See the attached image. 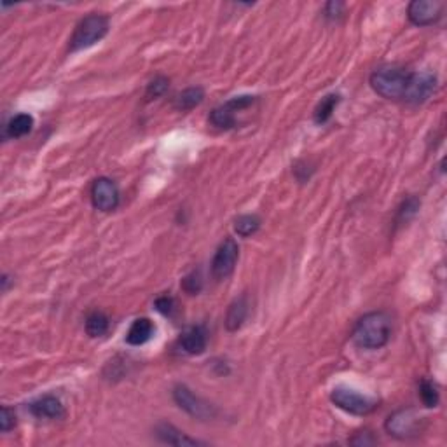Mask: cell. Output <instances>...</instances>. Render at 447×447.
<instances>
[{"label":"cell","mask_w":447,"mask_h":447,"mask_svg":"<svg viewBox=\"0 0 447 447\" xmlns=\"http://www.w3.org/2000/svg\"><path fill=\"white\" fill-rule=\"evenodd\" d=\"M389 335H392V318L385 311H373L356 321L352 338L359 348L379 349L389 341Z\"/></svg>","instance_id":"1"},{"label":"cell","mask_w":447,"mask_h":447,"mask_svg":"<svg viewBox=\"0 0 447 447\" xmlns=\"http://www.w3.org/2000/svg\"><path fill=\"white\" fill-rule=\"evenodd\" d=\"M411 72L395 65H385L375 69L371 75V86L378 95L386 100H402Z\"/></svg>","instance_id":"2"},{"label":"cell","mask_w":447,"mask_h":447,"mask_svg":"<svg viewBox=\"0 0 447 447\" xmlns=\"http://www.w3.org/2000/svg\"><path fill=\"white\" fill-rule=\"evenodd\" d=\"M109 34V18L103 14H89L79 21L70 39V51L77 53L88 49L102 41Z\"/></svg>","instance_id":"3"},{"label":"cell","mask_w":447,"mask_h":447,"mask_svg":"<svg viewBox=\"0 0 447 447\" xmlns=\"http://www.w3.org/2000/svg\"><path fill=\"white\" fill-rule=\"evenodd\" d=\"M331 400L335 407L341 411L355 416H366V414L373 413L378 406L375 399L369 395H362L356 389L348 388V386H335L331 393Z\"/></svg>","instance_id":"4"},{"label":"cell","mask_w":447,"mask_h":447,"mask_svg":"<svg viewBox=\"0 0 447 447\" xmlns=\"http://www.w3.org/2000/svg\"><path fill=\"white\" fill-rule=\"evenodd\" d=\"M386 432L399 441L420 437L423 432V418L418 416L414 409H399L386 420Z\"/></svg>","instance_id":"5"},{"label":"cell","mask_w":447,"mask_h":447,"mask_svg":"<svg viewBox=\"0 0 447 447\" xmlns=\"http://www.w3.org/2000/svg\"><path fill=\"white\" fill-rule=\"evenodd\" d=\"M173 400L182 411L189 414V416L196 418L201 421H210L217 416V407L212 406L210 402L203 400L196 393H192L187 386L177 385L173 388Z\"/></svg>","instance_id":"6"},{"label":"cell","mask_w":447,"mask_h":447,"mask_svg":"<svg viewBox=\"0 0 447 447\" xmlns=\"http://www.w3.org/2000/svg\"><path fill=\"white\" fill-rule=\"evenodd\" d=\"M435 89H437V75L434 72L425 70V72L411 74L402 100L413 105H421L434 95Z\"/></svg>","instance_id":"7"},{"label":"cell","mask_w":447,"mask_h":447,"mask_svg":"<svg viewBox=\"0 0 447 447\" xmlns=\"http://www.w3.org/2000/svg\"><path fill=\"white\" fill-rule=\"evenodd\" d=\"M253 102H255V96H234V98L227 100L224 105L212 110V114H210V123L215 128H219V130H231V128L236 126V112H239V110L243 109H248Z\"/></svg>","instance_id":"8"},{"label":"cell","mask_w":447,"mask_h":447,"mask_svg":"<svg viewBox=\"0 0 447 447\" xmlns=\"http://www.w3.org/2000/svg\"><path fill=\"white\" fill-rule=\"evenodd\" d=\"M239 257V246L232 238H225L217 248L212 260V274L215 280H225L234 271Z\"/></svg>","instance_id":"9"},{"label":"cell","mask_w":447,"mask_h":447,"mask_svg":"<svg viewBox=\"0 0 447 447\" xmlns=\"http://www.w3.org/2000/svg\"><path fill=\"white\" fill-rule=\"evenodd\" d=\"M93 206L100 212H114L119 206V189L110 178L100 177L91 185Z\"/></svg>","instance_id":"10"},{"label":"cell","mask_w":447,"mask_h":447,"mask_svg":"<svg viewBox=\"0 0 447 447\" xmlns=\"http://www.w3.org/2000/svg\"><path fill=\"white\" fill-rule=\"evenodd\" d=\"M444 2L439 0H414L409 4L407 16L416 27H430L442 18Z\"/></svg>","instance_id":"11"},{"label":"cell","mask_w":447,"mask_h":447,"mask_svg":"<svg viewBox=\"0 0 447 447\" xmlns=\"http://www.w3.org/2000/svg\"><path fill=\"white\" fill-rule=\"evenodd\" d=\"M30 413L39 420H62L65 416V407H63L62 400L56 399L53 395H46L42 399H37L28 406Z\"/></svg>","instance_id":"12"},{"label":"cell","mask_w":447,"mask_h":447,"mask_svg":"<svg viewBox=\"0 0 447 447\" xmlns=\"http://www.w3.org/2000/svg\"><path fill=\"white\" fill-rule=\"evenodd\" d=\"M206 345H208V335H206V331L201 325L189 327L180 335V348L187 355H201L206 349Z\"/></svg>","instance_id":"13"},{"label":"cell","mask_w":447,"mask_h":447,"mask_svg":"<svg viewBox=\"0 0 447 447\" xmlns=\"http://www.w3.org/2000/svg\"><path fill=\"white\" fill-rule=\"evenodd\" d=\"M250 313V304L246 295L232 300L231 306L227 307V314H225V328L229 332H236L243 327Z\"/></svg>","instance_id":"14"},{"label":"cell","mask_w":447,"mask_h":447,"mask_svg":"<svg viewBox=\"0 0 447 447\" xmlns=\"http://www.w3.org/2000/svg\"><path fill=\"white\" fill-rule=\"evenodd\" d=\"M156 437L159 439L161 442L170 446H199L203 442L196 441V439L187 437L184 432H180L178 428H175L173 425L168 423H161L156 427Z\"/></svg>","instance_id":"15"},{"label":"cell","mask_w":447,"mask_h":447,"mask_svg":"<svg viewBox=\"0 0 447 447\" xmlns=\"http://www.w3.org/2000/svg\"><path fill=\"white\" fill-rule=\"evenodd\" d=\"M154 334V323L149 318H138L131 323L130 331L126 334V342L131 346H142L150 341Z\"/></svg>","instance_id":"16"},{"label":"cell","mask_w":447,"mask_h":447,"mask_svg":"<svg viewBox=\"0 0 447 447\" xmlns=\"http://www.w3.org/2000/svg\"><path fill=\"white\" fill-rule=\"evenodd\" d=\"M34 128V117L30 114H18L11 117L4 126V137L6 138H21L28 135Z\"/></svg>","instance_id":"17"},{"label":"cell","mask_w":447,"mask_h":447,"mask_svg":"<svg viewBox=\"0 0 447 447\" xmlns=\"http://www.w3.org/2000/svg\"><path fill=\"white\" fill-rule=\"evenodd\" d=\"M205 100V91L199 86L194 88H187L180 93V95L175 98V107L178 110H192L194 107H198L199 103Z\"/></svg>","instance_id":"18"},{"label":"cell","mask_w":447,"mask_h":447,"mask_svg":"<svg viewBox=\"0 0 447 447\" xmlns=\"http://www.w3.org/2000/svg\"><path fill=\"white\" fill-rule=\"evenodd\" d=\"M341 102V96L339 95H327L325 98H321V102L318 103L316 109H314V123L316 124H325L334 114L335 107Z\"/></svg>","instance_id":"19"},{"label":"cell","mask_w":447,"mask_h":447,"mask_svg":"<svg viewBox=\"0 0 447 447\" xmlns=\"http://www.w3.org/2000/svg\"><path fill=\"white\" fill-rule=\"evenodd\" d=\"M109 318L102 311H93L88 318H86V332L91 338H100L109 331Z\"/></svg>","instance_id":"20"},{"label":"cell","mask_w":447,"mask_h":447,"mask_svg":"<svg viewBox=\"0 0 447 447\" xmlns=\"http://www.w3.org/2000/svg\"><path fill=\"white\" fill-rule=\"evenodd\" d=\"M260 227V219L253 213H248V215H241L236 219L234 222V229L239 236L243 238H248V236L255 234Z\"/></svg>","instance_id":"21"},{"label":"cell","mask_w":447,"mask_h":447,"mask_svg":"<svg viewBox=\"0 0 447 447\" xmlns=\"http://www.w3.org/2000/svg\"><path fill=\"white\" fill-rule=\"evenodd\" d=\"M420 396L421 400H423V403L427 407H437L439 406V400H441V396H439V392H437V386L434 385L432 381H428V379H423L420 385Z\"/></svg>","instance_id":"22"},{"label":"cell","mask_w":447,"mask_h":447,"mask_svg":"<svg viewBox=\"0 0 447 447\" xmlns=\"http://www.w3.org/2000/svg\"><path fill=\"white\" fill-rule=\"evenodd\" d=\"M168 86H170V81H168L164 75H157V77H154L152 81L149 82L147 91H145V98L147 100L159 98V96H163L164 93L168 91Z\"/></svg>","instance_id":"23"},{"label":"cell","mask_w":447,"mask_h":447,"mask_svg":"<svg viewBox=\"0 0 447 447\" xmlns=\"http://www.w3.org/2000/svg\"><path fill=\"white\" fill-rule=\"evenodd\" d=\"M182 288H184V291L191 295L199 294L203 288L201 273H199V271H192L191 274H187V276L182 280Z\"/></svg>","instance_id":"24"},{"label":"cell","mask_w":447,"mask_h":447,"mask_svg":"<svg viewBox=\"0 0 447 447\" xmlns=\"http://www.w3.org/2000/svg\"><path fill=\"white\" fill-rule=\"evenodd\" d=\"M14 427H16V414H14L13 409L4 406L2 413H0V430H2L4 434H7V432L13 430Z\"/></svg>","instance_id":"25"},{"label":"cell","mask_w":447,"mask_h":447,"mask_svg":"<svg viewBox=\"0 0 447 447\" xmlns=\"http://www.w3.org/2000/svg\"><path fill=\"white\" fill-rule=\"evenodd\" d=\"M156 309L159 313H163L164 316H171L175 313V309H177V302L170 295H163V298L156 299Z\"/></svg>","instance_id":"26"},{"label":"cell","mask_w":447,"mask_h":447,"mask_svg":"<svg viewBox=\"0 0 447 447\" xmlns=\"http://www.w3.org/2000/svg\"><path fill=\"white\" fill-rule=\"evenodd\" d=\"M418 208H420V201L416 198H409L403 201L402 208H400V219L402 220H409L411 217L416 215Z\"/></svg>","instance_id":"27"},{"label":"cell","mask_w":447,"mask_h":447,"mask_svg":"<svg viewBox=\"0 0 447 447\" xmlns=\"http://www.w3.org/2000/svg\"><path fill=\"white\" fill-rule=\"evenodd\" d=\"M342 11H345V4L342 2H328L327 6H325V16H327L328 20H335V18L341 16Z\"/></svg>","instance_id":"28"},{"label":"cell","mask_w":447,"mask_h":447,"mask_svg":"<svg viewBox=\"0 0 447 447\" xmlns=\"http://www.w3.org/2000/svg\"><path fill=\"white\" fill-rule=\"evenodd\" d=\"M352 444L353 446H371V444H375V439L371 437L369 432H362V434H359L355 439H353Z\"/></svg>","instance_id":"29"}]
</instances>
